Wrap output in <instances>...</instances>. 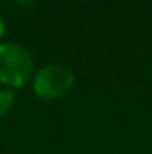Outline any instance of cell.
<instances>
[{"instance_id":"cell-1","label":"cell","mask_w":152,"mask_h":154,"mask_svg":"<svg viewBox=\"0 0 152 154\" xmlns=\"http://www.w3.org/2000/svg\"><path fill=\"white\" fill-rule=\"evenodd\" d=\"M33 70V57L18 43H0V82L18 88L27 82Z\"/></svg>"},{"instance_id":"cell-4","label":"cell","mask_w":152,"mask_h":154,"mask_svg":"<svg viewBox=\"0 0 152 154\" xmlns=\"http://www.w3.org/2000/svg\"><path fill=\"white\" fill-rule=\"evenodd\" d=\"M2 33H4V22L0 20V35H2Z\"/></svg>"},{"instance_id":"cell-2","label":"cell","mask_w":152,"mask_h":154,"mask_svg":"<svg viewBox=\"0 0 152 154\" xmlns=\"http://www.w3.org/2000/svg\"><path fill=\"white\" fill-rule=\"evenodd\" d=\"M74 84V72L66 64L53 63L39 68L33 76V90L39 98H62Z\"/></svg>"},{"instance_id":"cell-3","label":"cell","mask_w":152,"mask_h":154,"mask_svg":"<svg viewBox=\"0 0 152 154\" xmlns=\"http://www.w3.org/2000/svg\"><path fill=\"white\" fill-rule=\"evenodd\" d=\"M14 103V92L12 90H0V117L6 115Z\"/></svg>"}]
</instances>
